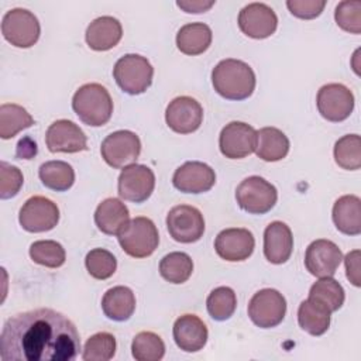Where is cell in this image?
<instances>
[{
    "label": "cell",
    "mask_w": 361,
    "mask_h": 361,
    "mask_svg": "<svg viewBox=\"0 0 361 361\" xmlns=\"http://www.w3.org/2000/svg\"><path fill=\"white\" fill-rule=\"evenodd\" d=\"M141 152V141L138 135L128 130H118L109 134L100 147L104 162L114 168H126L137 161Z\"/></svg>",
    "instance_id": "obj_8"
},
{
    "label": "cell",
    "mask_w": 361,
    "mask_h": 361,
    "mask_svg": "<svg viewBox=\"0 0 361 361\" xmlns=\"http://www.w3.org/2000/svg\"><path fill=\"white\" fill-rule=\"evenodd\" d=\"M206 307L212 319L217 322L227 320L235 312L237 296L231 288L219 286L209 293L206 300Z\"/></svg>",
    "instance_id": "obj_35"
},
{
    "label": "cell",
    "mask_w": 361,
    "mask_h": 361,
    "mask_svg": "<svg viewBox=\"0 0 361 361\" xmlns=\"http://www.w3.org/2000/svg\"><path fill=\"white\" fill-rule=\"evenodd\" d=\"M79 351L80 337L73 322L49 307L17 313L1 329L3 361H72Z\"/></svg>",
    "instance_id": "obj_1"
},
{
    "label": "cell",
    "mask_w": 361,
    "mask_h": 361,
    "mask_svg": "<svg viewBox=\"0 0 361 361\" xmlns=\"http://www.w3.org/2000/svg\"><path fill=\"white\" fill-rule=\"evenodd\" d=\"M337 25L351 34L361 32V1L344 0L337 4L334 11Z\"/></svg>",
    "instance_id": "obj_40"
},
{
    "label": "cell",
    "mask_w": 361,
    "mask_h": 361,
    "mask_svg": "<svg viewBox=\"0 0 361 361\" xmlns=\"http://www.w3.org/2000/svg\"><path fill=\"white\" fill-rule=\"evenodd\" d=\"M293 250L290 228L282 221H272L264 231V255L271 264H285Z\"/></svg>",
    "instance_id": "obj_22"
},
{
    "label": "cell",
    "mask_w": 361,
    "mask_h": 361,
    "mask_svg": "<svg viewBox=\"0 0 361 361\" xmlns=\"http://www.w3.org/2000/svg\"><path fill=\"white\" fill-rule=\"evenodd\" d=\"M25 144H27V137L23 138V140L18 142V145L24 147V151L17 152V157L24 158V159H31V158L37 154V144L32 142L31 140H30V144H28V145H25Z\"/></svg>",
    "instance_id": "obj_45"
},
{
    "label": "cell",
    "mask_w": 361,
    "mask_h": 361,
    "mask_svg": "<svg viewBox=\"0 0 361 361\" xmlns=\"http://www.w3.org/2000/svg\"><path fill=\"white\" fill-rule=\"evenodd\" d=\"M212 30L204 23H189L176 34V47L185 55H200L212 44Z\"/></svg>",
    "instance_id": "obj_28"
},
{
    "label": "cell",
    "mask_w": 361,
    "mask_h": 361,
    "mask_svg": "<svg viewBox=\"0 0 361 361\" xmlns=\"http://www.w3.org/2000/svg\"><path fill=\"white\" fill-rule=\"evenodd\" d=\"M334 161L347 171L361 168V138L358 134H347L334 144Z\"/></svg>",
    "instance_id": "obj_34"
},
{
    "label": "cell",
    "mask_w": 361,
    "mask_h": 361,
    "mask_svg": "<svg viewBox=\"0 0 361 361\" xmlns=\"http://www.w3.org/2000/svg\"><path fill=\"white\" fill-rule=\"evenodd\" d=\"M238 27L247 37L264 39L275 32L278 17L265 3H250L238 14Z\"/></svg>",
    "instance_id": "obj_17"
},
{
    "label": "cell",
    "mask_w": 361,
    "mask_h": 361,
    "mask_svg": "<svg viewBox=\"0 0 361 361\" xmlns=\"http://www.w3.org/2000/svg\"><path fill=\"white\" fill-rule=\"evenodd\" d=\"M309 298L324 305L331 313L338 310L345 299L343 286L330 278H319L317 282H314L309 290Z\"/></svg>",
    "instance_id": "obj_33"
},
{
    "label": "cell",
    "mask_w": 361,
    "mask_h": 361,
    "mask_svg": "<svg viewBox=\"0 0 361 361\" xmlns=\"http://www.w3.org/2000/svg\"><path fill=\"white\" fill-rule=\"evenodd\" d=\"M123 37V28L117 18L102 16L94 18L86 28V44L93 51H109L114 48Z\"/></svg>",
    "instance_id": "obj_23"
},
{
    "label": "cell",
    "mask_w": 361,
    "mask_h": 361,
    "mask_svg": "<svg viewBox=\"0 0 361 361\" xmlns=\"http://www.w3.org/2000/svg\"><path fill=\"white\" fill-rule=\"evenodd\" d=\"M24 182V176L21 171L7 164L6 161L0 162V197L1 199H10L14 197Z\"/></svg>",
    "instance_id": "obj_41"
},
{
    "label": "cell",
    "mask_w": 361,
    "mask_h": 361,
    "mask_svg": "<svg viewBox=\"0 0 361 361\" xmlns=\"http://www.w3.org/2000/svg\"><path fill=\"white\" fill-rule=\"evenodd\" d=\"M41 27L38 18L25 8H11L1 20V34L17 48H30L39 38Z\"/></svg>",
    "instance_id": "obj_7"
},
{
    "label": "cell",
    "mask_w": 361,
    "mask_h": 361,
    "mask_svg": "<svg viewBox=\"0 0 361 361\" xmlns=\"http://www.w3.org/2000/svg\"><path fill=\"white\" fill-rule=\"evenodd\" d=\"M166 228L178 243H196L204 233V219L199 209L189 204H178L166 216Z\"/></svg>",
    "instance_id": "obj_10"
},
{
    "label": "cell",
    "mask_w": 361,
    "mask_h": 361,
    "mask_svg": "<svg viewBox=\"0 0 361 361\" xmlns=\"http://www.w3.org/2000/svg\"><path fill=\"white\" fill-rule=\"evenodd\" d=\"M45 142L51 152H79L87 149V138L82 128L71 120L54 121L45 134Z\"/></svg>",
    "instance_id": "obj_18"
},
{
    "label": "cell",
    "mask_w": 361,
    "mask_h": 361,
    "mask_svg": "<svg viewBox=\"0 0 361 361\" xmlns=\"http://www.w3.org/2000/svg\"><path fill=\"white\" fill-rule=\"evenodd\" d=\"M72 109L86 126L100 127L113 114V100L109 90L100 83H86L75 92Z\"/></svg>",
    "instance_id": "obj_3"
},
{
    "label": "cell",
    "mask_w": 361,
    "mask_h": 361,
    "mask_svg": "<svg viewBox=\"0 0 361 361\" xmlns=\"http://www.w3.org/2000/svg\"><path fill=\"white\" fill-rule=\"evenodd\" d=\"M102 309L110 320L126 322L135 310V296L127 286L110 288L103 295Z\"/></svg>",
    "instance_id": "obj_26"
},
{
    "label": "cell",
    "mask_w": 361,
    "mask_h": 361,
    "mask_svg": "<svg viewBox=\"0 0 361 361\" xmlns=\"http://www.w3.org/2000/svg\"><path fill=\"white\" fill-rule=\"evenodd\" d=\"M214 90L228 100H244L255 89L252 68L240 59H223L212 71Z\"/></svg>",
    "instance_id": "obj_2"
},
{
    "label": "cell",
    "mask_w": 361,
    "mask_h": 361,
    "mask_svg": "<svg viewBox=\"0 0 361 361\" xmlns=\"http://www.w3.org/2000/svg\"><path fill=\"white\" fill-rule=\"evenodd\" d=\"M38 176L42 185L55 192H65L75 183V171L65 161H48L39 166Z\"/></svg>",
    "instance_id": "obj_30"
},
{
    "label": "cell",
    "mask_w": 361,
    "mask_h": 361,
    "mask_svg": "<svg viewBox=\"0 0 361 361\" xmlns=\"http://www.w3.org/2000/svg\"><path fill=\"white\" fill-rule=\"evenodd\" d=\"M214 1H200V0H186V1H176V6L185 10L186 13H204L207 11Z\"/></svg>",
    "instance_id": "obj_44"
},
{
    "label": "cell",
    "mask_w": 361,
    "mask_h": 361,
    "mask_svg": "<svg viewBox=\"0 0 361 361\" xmlns=\"http://www.w3.org/2000/svg\"><path fill=\"white\" fill-rule=\"evenodd\" d=\"M20 226L28 233H44L52 230L59 221L56 203L44 196H32L25 200L18 214Z\"/></svg>",
    "instance_id": "obj_11"
},
{
    "label": "cell",
    "mask_w": 361,
    "mask_h": 361,
    "mask_svg": "<svg viewBox=\"0 0 361 361\" xmlns=\"http://www.w3.org/2000/svg\"><path fill=\"white\" fill-rule=\"evenodd\" d=\"M343 261L341 250L330 240H314L305 254V267L316 278H330Z\"/></svg>",
    "instance_id": "obj_15"
},
{
    "label": "cell",
    "mask_w": 361,
    "mask_h": 361,
    "mask_svg": "<svg viewBox=\"0 0 361 361\" xmlns=\"http://www.w3.org/2000/svg\"><path fill=\"white\" fill-rule=\"evenodd\" d=\"M331 312L322 303L307 298L299 305L298 322L299 326L312 336H322L330 326Z\"/></svg>",
    "instance_id": "obj_29"
},
{
    "label": "cell",
    "mask_w": 361,
    "mask_h": 361,
    "mask_svg": "<svg viewBox=\"0 0 361 361\" xmlns=\"http://www.w3.org/2000/svg\"><path fill=\"white\" fill-rule=\"evenodd\" d=\"M238 206L251 214L268 213L278 200L276 188L261 176H248L235 189Z\"/></svg>",
    "instance_id": "obj_6"
},
{
    "label": "cell",
    "mask_w": 361,
    "mask_h": 361,
    "mask_svg": "<svg viewBox=\"0 0 361 361\" xmlns=\"http://www.w3.org/2000/svg\"><path fill=\"white\" fill-rule=\"evenodd\" d=\"M113 76L123 92L128 94H141L152 83L154 68L145 56L127 54L116 62Z\"/></svg>",
    "instance_id": "obj_5"
},
{
    "label": "cell",
    "mask_w": 361,
    "mask_h": 361,
    "mask_svg": "<svg viewBox=\"0 0 361 361\" xmlns=\"http://www.w3.org/2000/svg\"><path fill=\"white\" fill-rule=\"evenodd\" d=\"M116 354V338L107 331H100L87 338L82 358L85 361H109Z\"/></svg>",
    "instance_id": "obj_38"
},
{
    "label": "cell",
    "mask_w": 361,
    "mask_h": 361,
    "mask_svg": "<svg viewBox=\"0 0 361 361\" xmlns=\"http://www.w3.org/2000/svg\"><path fill=\"white\" fill-rule=\"evenodd\" d=\"M168 127L178 134H190L196 131L203 121V109L197 100L190 96L175 97L165 110Z\"/></svg>",
    "instance_id": "obj_16"
},
{
    "label": "cell",
    "mask_w": 361,
    "mask_h": 361,
    "mask_svg": "<svg viewBox=\"0 0 361 361\" xmlns=\"http://www.w3.org/2000/svg\"><path fill=\"white\" fill-rule=\"evenodd\" d=\"M128 220V209L117 197L104 199L102 203H99L94 212V223L97 228L107 235H117Z\"/></svg>",
    "instance_id": "obj_24"
},
{
    "label": "cell",
    "mask_w": 361,
    "mask_h": 361,
    "mask_svg": "<svg viewBox=\"0 0 361 361\" xmlns=\"http://www.w3.org/2000/svg\"><path fill=\"white\" fill-rule=\"evenodd\" d=\"M193 272V261L186 252L166 254L159 262V274L169 283H183Z\"/></svg>",
    "instance_id": "obj_32"
},
{
    "label": "cell",
    "mask_w": 361,
    "mask_h": 361,
    "mask_svg": "<svg viewBox=\"0 0 361 361\" xmlns=\"http://www.w3.org/2000/svg\"><path fill=\"white\" fill-rule=\"evenodd\" d=\"M85 265L90 276L103 281L110 278L116 272L117 259L110 251L104 248H94L87 252L85 258Z\"/></svg>",
    "instance_id": "obj_39"
},
{
    "label": "cell",
    "mask_w": 361,
    "mask_h": 361,
    "mask_svg": "<svg viewBox=\"0 0 361 361\" xmlns=\"http://www.w3.org/2000/svg\"><path fill=\"white\" fill-rule=\"evenodd\" d=\"M117 238L123 251L133 258L149 257L159 244L157 226L151 219L144 216L128 220L117 234Z\"/></svg>",
    "instance_id": "obj_4"
},
{
    "label": "cell",
    "mask_w": 361,
    "mask_h": 361,
    "mask_svg": "<svg viewBox=\"0 0 361 361\" xmlns=\"http://www.w3.org/2000/svg\"><path fill=\"white\" fill-rule=\"evenodd\" d=\"M286 313V300L276 289L265 288L254 293L248 303V316L251 322L261 329L278 326Z\"/></svg>",
    "instance_id": "obj_9"
},
{
    "label": "cell",
    "mask_w": 361,
    "mask_h": 361,
    "mask_svg": "<svg viewBox=\"0 0 361 361\" xmlns=\"http://www.w3.org/2000/svg\"><path fill=\"white\" fill-rule=\"evenodd\" d=\"M326 6L324 0H288L286 7L292 16L303 20L316 18Z\"/></svg>",
    "instance_id": "obj_42"
},
{
    "label": "cell",
    "mask_w": 361,
    "mask_h": 361,
    "mask_svg": "<svg viewBox=\"0 0 361 361\" xmlns=\"http://www.w3.org/2000/svg\"><path fill=\"white\" fill-rule=\"evenodd\" d=\"M131 353L137 361H159L165 354V344L158 334L140 331L133 338Z\"/></svg>",
    "instance_id": "obj_36"
},
{
    "label": "cell",
    "mask_w": 361,
    "mask_h": 361,
    "mask_svg": "<svg viewBox=\"0 0 361 361\" xmlns=\"http://www.w3.org/2000/svg\"><path fill=\"white\" fill-rule=\"evenodd\" d=\"M32 124L34 118L23 106L14 103H3L0 106V137L3 140L13 138Z\"/></svg>",
    "instance_id": "obj_31"
},
{
    "label": "cell",
    "mask_w": 361,
    "mask_h": 361,
    "mask_svg": "<svg viewBox=\"0 0 361 361\" xmlns=\"http://www.w3.org/2000/svg\"><path fill=\"white\" fill-rule=\"evenodd\" d=\"M333 221L336 228L347 235L361 233V200L355 195L338 197L333 206Z\"/></svg>",
    "instance_id": "obj_25"
},
{
    "label": "cell",
    "mask_w": 361,
    "mask_h": 361,
    "mask_svg": "<svg viewBox=\"0 0 361 361\" xmlns=\"http://www.w3.org/2000/svg\"><path fill=\"white\" fill-rule=\"evenodd\" d=\"M316 104L323 118L338 123L348 118L353 113L354 94L341 83H329L319 89Z\"/></svg>",
    "instance_id": "obj_12"
},
{
    "label": "cell",
    "mask_w": 361,
    "mask_h": 361,
    "mask_svg": "<svg viewBox=\"0 0 361 361\" xmlns=\"http://www.w3.org/2000/svg\"><path fill=\"white\" fill-rule=\"evenodd\" d=\"M345 271H347V278L354 286H360V251L354 250L350 251L345 258Z\"/></svg>",
    "instance_id": "obj_43"
},
{
    "label": "cell",
    "mask_w": 361,
    "mask_h": 361,
    "mask_svg": "<svg viewBox=\"0 0 361 361\" xmlns=\"http://www.w3.org/2000/svg\"><path fill=\"white\" fill-rule=\"evenodd\" d=\"M30 257L35 264L47 268H59L65 264V248L54 240H39L30 245Z\"/></svg>",
    "instance_id": "obj_37"
},
{
    "label": "cell",
    "mask_w": 361,
    "mask_h": 361,
    "mask_svg": "<svg viewBox=\"0 0 361 361\" xmlns=\"http://www.w3.org/2000/svg\"><path fill=\"white\" fill-rule=\"evenodd\" d=\"M173 340L176 345L186 353L200 351L209 337L206 324L196 314H183L178 317L172 329Z\"/></svg>",
    "instance_id": "obj_21"
},
{
    "label": "cell",
    "mask_w": 361,
    "mask_h": 361,
    "mask_svg": "<svg viewBox=\"0 0 361 361\" xmlns=\"http://www.w3.org/2000/svg\"><path fill=\"white\" fill-rule=\"evenodd\" d=\"M221 154L230 159H241L251 155L257 147V131L243 121L226 124L219 137Z\"/></svg>",
    "instance_id": "obj_14"
},
{
    "label": "cell",
    "mask_w": 361,
    "mask_h": 361,
    "mask_svg": "<svg viewBox=\"0 0 361 361\" xmlns=\"http://www.w3.org/2000/svg\"><path fill=\"white\" fill-rule=\"evenodd\" d=\"M255 247L254 235L247 228L233 227L220 231L214 240V250L221 259L230 262L244 261L251 257Z\"/></svg>",
    "instance_id": "obj_20"
},
{
    "label": "cell",
    "mask_w": 361,
    "mask_h": 361,
    "mask_svg": "<svg viewBox=\"0 0 361 361\" xmlns=\"http://www.w3.org/2000/svg\"><path fill=\"white\" fill-rule=\"evenodd\" d=\"M172 183L183 193H204L214 186L216 173L207 164L188 161L173 172Z\"/></svg>",
    "instance_id": "obj_19"
},
{
    "label": "cell",
    "mask_w": 361,
    "mask_h": 361,
    "mask_svg": "<svg viewBox=\"0 0 361 361\" xmlns=\"http://www.w3.org/2000/svg\"><path fill=\"white\" fill-rule=\"evenodd\" d=\"M155 175L151 168L141 164L126 166L118 176V195L133 203L145 202L154 192Z\"/></svg>",
    "instance_id": "obj_13"
},
{
    "label": "cell",
    "mask_w": 361,
    "mask_h": 361,
    "mask_svg": "<svg viewBox=\"0 0 361 361\" xmlns=\"http://www.w3.org/2000/svg\"><path fill=\"white\" fill-rule=\"evenodd\" d=\"M288 137L276 127H264L257 131L255 154L267 162H276L285 158L289 152Z\"/></svg>",
    "instance_id": "obj_27"
}]
</instances>
